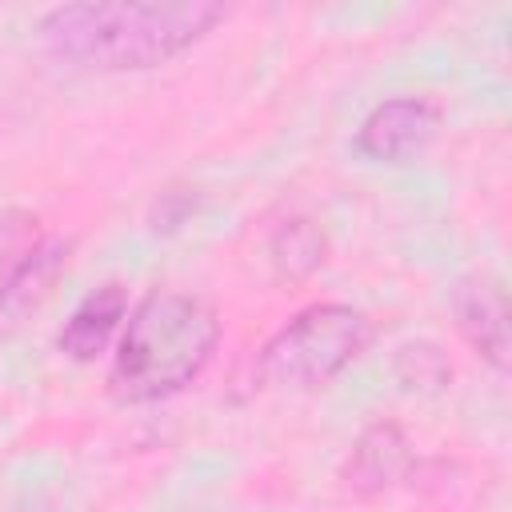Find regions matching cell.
<instances>
[{
  "label": "cell",
  "mask_w": 512,
  "mask_h": 512,
  "mask_svg": "<svg viewBox=\"0 0 512 512\" xmlns=\"http://www.w3.org/2000/svg\"><path fill=\"white\" fill-rule=\"evenodd\" d=\"M228 4L220 0H76L40 16V44L92 72H152L196 48Z\"/></svg>",
  "instance_id": "6da1fadb"
},
{
  "label": "cell",
  "mask_w": 512,
  "mask_h": 512,
  "mask_svg": "<svg viewBox=\"0 0 512 512\" xmlns=\"http://www.w3.org/2000/svg\"><path fill=\"white\" fill-rule=\"evenodd\" d=\"M220 332V312L204 296L152 288L120 328L116 356L108 368L112 400L156 404L184 392L212 364Z\"/></svg>",
  "instance_id": "7a4b0ae2"
},
{
  "label": "cell",
  "mask_w": 512,
  "mask_h": 512,
  "mask_svg": "<svg viewBox=\"0 0 512 512\" xmlns=\"http://www.w3.org/2000/svg\"><path fill=\"white\" fill-rule=\"evenodd\" d=\"M376 340L372 320L340 300H320L288 316L256 356V380L280 392H312L336 380Z\"/></svg>",
  "instance_id": "3957f363"
},
{
  "label": "cell",
  "mask_w": 512,
  "mask_h": 512,
  "mask_svg": "<svg viewBox=\"0 0 512 512\" xmlns=\"http://www.w3.org/2000/svg\"><path fill=\"white\" fill-rule=\"evenodd\" d=\"M440 128V104L428 96H392L380 100L356 128L352 152L372 164H408L416 160Z\"/></svg>",
  "instance_id": "277c9868"
},
{
  "label": "cell",
  "mask_w": 512,
  "mask_h": 512,
  "mask_svg": "<svg viewBox=\"0 0 512 512\" xmlns=\"http://www.w3.org/2000/svg\"><path fill=\"white\" fill-rule=\"evenodd\" d=\"M416 468V452L412 440L404 436V428L396 420H372L348 448L344 464H340V480L344 492L372 500L392 492L400 480H408V472Z\"/></svg>",
  "instance_id": "5b68a950"
},
{
  "label": "cell",
  "mask_w": 512,
  "mask_h": 512,
  "mask_svg": "<svg viewBox=\"0 0 512 512\" xmlns=\"http://www.w3.org/2000/svg\"><path fill=\"white\" fill-rule=\"evenodd\" d=\"M452 316L468 348L504 376L508 372V304H504L500 280L492 272L460 276L452 288Z\"/></svg>",
  "instance_id": "8992f818"
},
{
  "label": "cell",
  "mask_w": 512,
  "mask_h": 512,
  "mask_svg": "<svg viewBox=\"0 0 512 512\" xmlns=\"http://www.w3.org/2000/svg\"><path fill=\"white\" fill-rule=\"evenodd\" d=\"M72 260V240L44 236L4 280H0V336L20 332L52 296L64 268Z\"/></svg>",
  "instance_id": "52a82bcc"
},
{
  "label": "cell",
  "mask_w": 512,
  "mask_h": 512,
  "mask_svg": "<svg viewBox=\"0 0 512 512\" xmlns=\"http://www.w3.org/2000/svg\"><path fill=\"white\" fill-rule=\"evenodd\" d=\"M124 320H128V288L108 280L80 296V304L68 312V320L56 332V348L76 364H92L120 336Z\"/></svg>",
  "instance_id": "ba28073f"
},
{
  "label": "cell",
  "mask_w": 512,
  "mask_h": 512,
  "mask_svg": "<svg viewBox=\"0 0 512 512\" xmlns=\"http://www.w3.org/2000/svg\"><path fill=\"white\" fill-rule=\"evenodd\" d=\"M268 260L276 280L300 284L328 264V232L312 216H288L268 236Z\"/></svg>",
  "instance_id": "9c48e42d"
},
{
  "label": "cell",
  "mask_w": 512,
  "mask_h": 512,
  "mask_svg": "<svg viewBox=\"0 0 512 512\" xmlns=\"http://www.w3.org/2000/svg\"><path fill=\"white\" fill-rule=\"evenodd\" d=\"M392 380L408 396H440L452 384V360L436 340H404L392 352Z\"/></svg>",
  "instance_id": "30bf717a"
},
{
  "label": "cell",
  "mask_w": 512,
  "mask_h": 512,
  "mask_svg": "<svg viewBox=\"0 0 512 512\" xmlns=\"http://www.w3.org/2000/svg\"><path fill=\"white\" fill-rule=\"evenodd\" d=\"M44 240L40 216L28 208H0V280Z\"/></svg>",
  "instance_id": "8fae6325"
},
{
  "label": "cell",
  "mask_w": 512,
  "mask_h": 512,
  "mask_svg": "<svg viewBox=\"0 0 512 512\" xmlns=\"http://www.w3.org/2000/svg\"><path fill=\"white\" fill-rule=\"evenodd\" d=\"M196 212V192H188V188H168V192H160L156 196V204H152V212H148V224H152V232H176L188 216Z\"/></svg>",
  "instance_id": "7c38bea8"
}]
</instances>
